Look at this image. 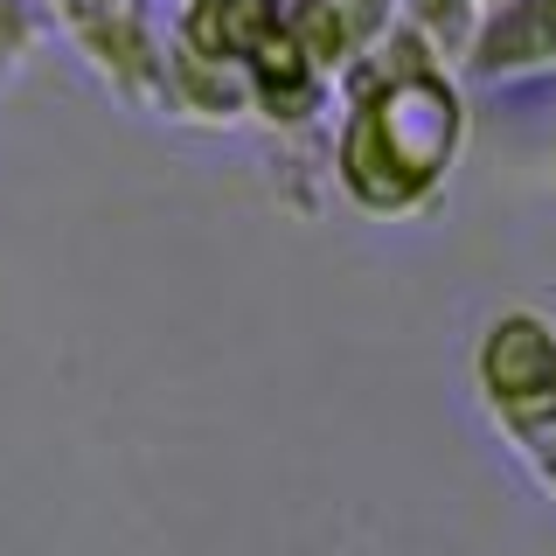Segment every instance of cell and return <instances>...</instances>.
Masks as SVG:
<instances>
[{"label":"cell","instance_id":"6da1fadb","mask_svg":"<svg viewBox=\"0 0 556 556\" xmlns=\"http://www.w3.org/2000/svg\"><path fill=\"white\" fill-rule=\"evenodd\" d=\"M459 112L439 84H396L390 98H376L348 132V188L362 195V208H404L431 174L445 167Z\"/></svg>","mask_w":556,"mask_h":556},{"label":"cell","instance_id":"7a4b0ae2","mask_svg":"<svg viewBox=\"0 0 556 556\" xmlns=\"http://www.w3.org/2000/svg\"><path fill=\"white\" fill-rule=\"evenodd\" d=\"M480 382L494 417L508 425V439H521L556 410V334L535 313H508L480 348Z\"/></svg>","mask_w":556,"mask_h":556},{"label":"cell","instance_id":"3957f363","mask_svg":"<svg viewBox=\"0 0 556 556\" xmlns=\"http://www.w3.org/2000/svg\"><path fill=\"white\" fill-rule=\"evenodd\" d=\"M521 445H529V459H535V480L556 494V410L543 417V425H529L521 431Z\"/></svg>","mask_w":556,"mask_h":556},{"label":"cell","instance_id":"277c9868","mask_svg":"<svg viewBox=\"0 0 556 556\" xmlns=\"http://www.w3.org/2000/svg\"><path fill=\"white\" fill-rule=\"evenodd\" d=\"M300 42L313 56H334V22H327V8H300Z\"/></svg>","mask_w":556,"mask_h":556}]
</instances>
